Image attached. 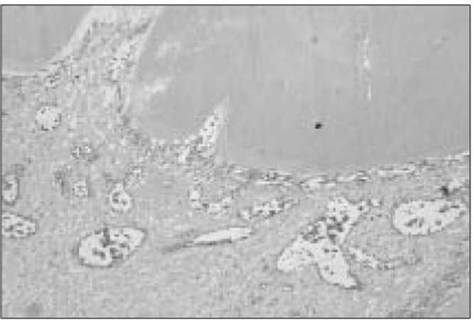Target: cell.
Here are the masks:
<instances>
[{"label": "cell", "mask_w": 474, "mask_h": 320, "mask_svg": "<svg viewBox=\"0 0 474 320\" xmlns=\"http://www.w3.org/2000/svg\"><path fill=\"white\" fill-rule=\"evenodd\" d=\"M139 239V234L131 229L96 230L79 241L76 258L80 264L91 269L110 267L127 257L135 248Z\"/></svg>", "instance_id": "6da1fadb"}, {"label": "cell", "mask_w": 474, "mask_h": 320, "mask_svg": "<svg viewBox=\"0 0 474 320\" xmlns=\"http://www.w3.org/2000/svg\"><path fill=\"white\" fill-rule=\"evenodd\" d=\"M3 197L4 202L8 205L15 204L19 197V181L14 175H6L4 177Z\"/></svg>", "instance_id": "277c9868"}, {"label": "cell", "mask_w": 474, "mask_h": 320, "mask_svg": "<svg viewBox=\"0 0 474 320\" xmlns=\"http://www.w3.org/2000/svg\"><path fill=\"white\" fill-rule=\"evenodd\" d=\"M36 121L43 130H54L62 121V113L56 107L44 106L36 111Z\"/></svg>", "instance_id": "3957f363"}, {"label": "cell", "mask_w": 474, "mask_h": 320, "mask_svg": "<svg viewBox=\"0 0 474 320\" xmlns=\"http://www.w3.org/2000/svg\"><path fill=\"white\" fill-rule=\"evenodd\" d=\"M38 232V224L34 220L14 212H4L3 234L8 239L30 238Z\"/></svg>", "instance_id": "7a4b0ae2"}]
</instances>
